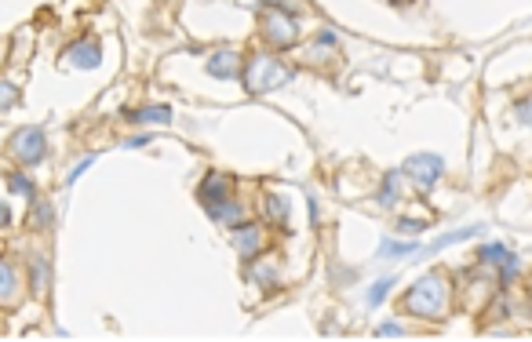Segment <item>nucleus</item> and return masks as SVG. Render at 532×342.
<instances>
[{"label": "nucleus", "instance_id": "nucleus-1", "mask_svg": "<svg viewBox=\"0 0 532 342\" xmlns=\"http://www.w3.org/2000/svg\"><path fill=\"white\" fill-rule=\"evenodd\" d=\"M445 302H448V284L438 273L419 277L405 295V309L416 317H438V313H445Z\"/></svg>", "mask_w": 532, "mask_h": 342}, {"label": "nucleus", "instance_id": "nucleus-2", "mask_svg": "<svg viewBox=\"0 0 532 342\" xmlns=\"http://www.w3.org/2000/svg\"><path fill=\"white\" fill-rule=\"evenodd\" d=\"M288 80H292V70H288L281 59H273V55H255L248 62V70H245V88L252 95L278 91V88L288 84Z\"/></svg>", "mask_w": 532, "mask_h": 342}, {"label": "nucleus", "instance_id": "nucleus-3", "mask_svg": "<svg viewBox=\"0 0 532 342\" xmlns=\"http://www.w3.org/2000/svg\"><path fill=\"white\" fill-rule=\"evenodd\" d=\"M263 37L278 47H288V44H296L299 26H296V19H288V11L263 8Z\"/></svg>", "mask_w": 532, "mask_h": 342}, {"label": "nucleus", "instance_id": "nucleus-4", "mask_svg": "<svg viewBox=\"0 0 532 342\" xmlns=\"http://www.w3.org/2000/svg\"><path fill=\"white\" fill-rule=\"evenodd\" d=\"M405 175L419 189H434V182L445 175V164H441V157H434V153H416V157L405 160Z\"/></svg>", "mask_w": 532, "mask_h": 342}, {"label": "nucleus", "instance_id": "nucleus-5", "mask_svg": "<svg viewBox=\"0 0 532 342\" xmlns=\"http://www.w3.org/2000/svg\"><path fill=\"white\" fill-rule=\"evenodd\" d=\"M44 150H47V139H44L40 127H22V132H15V139H11V153L19 157L22 164H37L44 157Z\"/></svg>", "mask_w": 532, "mask_h": 342}, {"label": "nucleus", "instance_id": "nucleus-6", "mask_svg": "<svg viewBox=\"0 0 532 342\" xmlns=\"http://www.w3.org/2000/svg\"><path fill=\"white\" fill-rule=\"evenodd\" d=\"M222 201H230V178L227 175H208L201 182V204L204 208H215Z\"/></svg>", "mask_w": 532, "mask_h": 342}, {"label": "nucleus", "instance_id": "nucleus-7", "mask_svg": "<svg viewBox=\"0 0 532 342\" xmlns=\"http://www.w3.org/2000/svg\"><path fill=\"white\" fill-rule=\"evenodd\" d=\"M234 237V248L245 255V258H252L255 251L263 248V233H259V226H237V230L230 233Z\"/></svg>", "mask_w": 532, "mask_h": 342}, {"label": "nucleus", "instance_id": "nucleus-8", "mask_svg": "<svg viewBox=\"0 0 532 342\" xmlns=\"http://www.w3.org/2000/svg\"><path fill=\"white\" fill-rule=\"evenodd\" d=\"M66 59L73 62V66L95 70V66H99V59H102V52H99V44H95V40H77L70 52H66Z\"/></svg>", "mask_w": 532, "mask_h": 342}, {"label": "nucleus", "instance_id": "nucleus-9", "mask_svg": "<svg viewBox=\"0 0 532 342\" xmlns=\"http://www.w3.org/2000/svg\"><path fill=\"white\" fill-rule=\"evenodd\" d=\"M208 73L219 77V80H230V77L241 73V62H237L234 52H215L212 59H208Z\"/></svg>", "mask_w": 532, "mask_h": 342}, {"label": "nucleus", "instance_id": "nucleus-10", "mask_svg": "<svg viewBox=\"0 0 532 342\" xmlns=\"http://www.w3.org/2000/svg\"><path fill=\"white\" fill-rule=\"evenodd\" d=\"M15 299H19V273H15L11 263L0 258V306H8Z\"/></svg>", "mask_w": 532, "mask_h": 342}, {"label": "nucleus", "instance_id": "nucleus-11", "mask_svg": "<svg viewBox=\"0 0 532 342\" xmlns=\"http://www.w3.org/2000/svg\"><path fill=\"white\" fill-rule=\"evenodd\" d=\"M132 121L135 124H168L172 121V109L168 106H142L132 113Z\"/></svg>", "mask_w": 532, "mask_h": 342}, {"label": "nucleus", "instance_id": "nucleus-12", "mask_svg": "<svg viewBox=\"0 0 532 342\" xmlns=\"http://www.w3.org/2000/svg\"><path fill=\"white\" fill-rule=\"evenodd\" d=\"M416 251H423V248H419V244H412V240H383V244H379V255H383V258L416 255Z\"/></svg>", "mask_w": 532, "mask_h": 342}, {"label": "nucleus", "instance_id": "nucleus-13", "mask_svg": "<svg viewBox=\"0 0 532 342\" xmlns=\"http://www.w3.org/2000/svg\"><path fill=\"white\" fill-rule=\"evenodd\" d=\"M288 211H292V208H288L284 197H278V193H270V197H266V215L273 222H288Z\"/></svg>", "mask_w": 532, "mask_h": 342}, {"label": "nucleus", "instance_id": "nucleus-14", "mask_svg": "<svg viewBox=\"0 0 532 342\" xmlns=\"http://www.w3.org/2000/svg\"><path fill=\"white\" fill-rule=\"evenodd\" d=\"M208 215L219 219V222H241V208L230 204V201H222V204H215V208H208Z\"/></svg>", "mask_w": 532, "mask_h": 342}, {"label": "nucleus", "instance_id": "nucleus-15", "mask_svg": "<svg viewBox=\"0 0 532 342\" xmlns=\"http://www.w3.org/2000/svg\"><path fill=\"white\" fill-rule=\"evenodd\" d=\"M52 222H55V204L37 201V204H33V226H37V230H47Z\"/></svg>", "mask_w": 532, "mask_h": 342}, {"label": "nucleus", "instance_id": "nucleus-16", "mask_svg": "<svg viewBox=\"0 0 532 342\" xmlns=\"http://www.w3.org/2000/svg\"><path fill=\"white\" fill-rule=\"evenodd\" d=\"M397 201V175L390 171V175H386L383 178V189H379V197H376V204H383V208H390Z\"/></svg>", "mask_w": 532, "mask_h": 342}, {"label": "nucleus", "instance_id": "nucleus-17", "mask_svg": "<svg viewBox=\"0 0 532 342\" xmlns=\"http://www.w3.org/2000/svg\"><path fill=\"white\" fill-rule=\"evenodd\" d=\"M44 288H47V258H33V291L44 295Z\"/></svg>", "mask_w": 532, "mask_h": 342}, {"label": "nucleus", "instance_id": "nucleus-18", "mask_svg": "<svg viewBox=\"0 0 532 342\" xmlns=\"http://www.w3.org/2000/svg\"><path fill=\"white\" fill-rule=\"evenodd\" d=\"M15 102H19V88L11 80H0V109H11Z\"/></svg>", "mask_w": 532, "mask_h": 342}, {"label": "nucleus", "instance_id": "nucleus-19", "mask_svg": "<svg viewBox=\"0 0 532 342\" xmlns=\"http://www.w3.org/2000/svg\"><path fill=\"white\" fill-rule=\"evenodd\" d=\"M478 258H481V263H496V258L503 263V258H507V248H503V244H485V248L478 251Z\"/></svg>", "mask_w": 532, "mask_h": 342}, {"label": "nucleus", "instance_id": "nucleus-20", "mask_svg": "<svg viewBox=\"0 0 532 342\" xmlns=\"http://www.w3.org/2000/svg\"><path fill=\"white\" fill-rule=\"evenodd\" d=\"M390 284H394V277H383V281L368 291V306H379L383 299H386V291H390Z\"/></svg>", "mask_w": 532, "mask_h": 342}, {"label": "nucleus", "instance_id": "nucleus-21", "mask_svg": "<svg viewBox=\"0 0 532 342\" xmlns=\"http://www.w3.org/2000/svg\"><path fill=\"white\" fill-rule=\"evenodd\" d=\"M8 186H11L15 193H22V197H33V193H37V189H33V182H29L26 175H11V178H8Z\"/></svg>", "mask_w": 532, "mask_h": 342}, {"label": "nucleus", "instance_id": "nucleus-22", "mask_svg": "<svg viewBox=\"0 0 532 342\" xmlns=\"http://www.w3.org/2000/svg\"><path fill=\"white\" fill-rule=\"evenodd\" d=\"M514 273H518V255H514V251H507V258L499 263V277H503V281H510Z\"/></svg>", "mask_w": 532, "mask_h": 342}, {"label": "nucleus", "instance_id": "nucleus-23", "mask_svg": "<svg viewBox=\"0 0 532 342\" xmlns=\"http://www.w3.org/2000/svg\"><path fill=\"white\" fill-rule=\"evenodd\" d=\"M427 222H416V219H401L397 222V233H423Z\"/></svg>", "mask_w": 532, "mask_h": 342}, {"label": "nucleus", "instance_id": "nucleus-24", "mask_svg": "<svg viewBox=\"0 0 532 342\" xmlns=\"http://www.w3.org/2000/svg\"><path fill=\"white\" fill-rule=\"evenodd\" d=\"M91 160H95V157H84V160H77V164H73V171H70V182H73V178H80V175H84V171L91 168Z\"/></svg>", "mask_w": 532, "mask_h": 342}, {"label": "nucleus", "instance_id": "nucleus-25", "mask_svg": "<svg viewBox=\"0 0 532 342\" xmlns=\"http://www.w3.org/2000/svg\"><path fill=\"white\" fill-rule=\"evenodd\" d=\"M255 281H259V284H273V270H255Z\"/></svg>", "mask_w": 532, "mask_h": 342}, {"label": "nucleus", "instance_id": "nucleus-26", "mask_svg": "<svg viewBox=\"0 0 532 342\" xmlns=\"http://www.w3.org/2000/svg\"><path fill=\"white\" fill-rule=\"evenodd\" d=\"M376 335H401V328H397V324H383Z\"/></svg>", "mask_w": 532, "mask_h": 342}, {"label": "nucleus", "instance_id": "nucleus-27", "mask_svg": "<svg viewBox=\"0 0 532 342\" xmlns=\"http://www.w3.org/2000/svg\"><path fill=\"white\" fill-rule=\"evenodd\" d=\"M8 219H11V211H8L4 201H0V226H8Z\"/></svg>", "mask_w": 532, "mask_h": 342}, {"label": "nucleus", "instance_id": "nucleus-28", "mask_svg": "<svg viewBox=\"0 0 532 342\" xmlns=\"http://www.w3.org/2000/svg\"><path fill=\"white\" fill-rule=\"evenodd\" d=\"M317 40H321V44H325V47H332V44H335V33H328V29H325V33H321Z\"/></svg>", "mask_w": 532, "mask_h": 342}, {"label": "nucleus", "instance_id": "nucleus-29", "mask_svg": "<svg viewBox=\"0 0 532 342\" xmlns=\"http://www.w3.org/2000/svg\"><path fill=\"white\" fill-rule=\"evenodd\" d=\"M288 4H292V0H266V8H284L288 11Z\"/></svg>", "mask_w": 532, "mask_h": 342}, {"label": "nucleus", "instance_id": "nucleus-30", "mask_svg": "<svg viewBox=\"0 0 532 342\" xmlns=\"http://www.w3.org/2000/svg\"><path fill=\"white\" fill-rule=\"evenodd\" d=\"M0 59H4V44H0Z\"/></svg>", "mask_w": 532, "mask_h": 342}]
</instances>
